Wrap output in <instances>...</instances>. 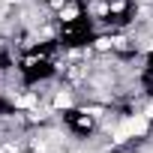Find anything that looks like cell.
<instances>
[{
	"mask_svg": "<svg viewBox=\"0 0 153 153\" xmlns=\"http://www.w3.org/2000/svg\"><path fill=\"white\" fill-rule=\"evenodd\" d=\"M147 117H153V105H150V108H147Z\"/></svg>",
	"mask_w": 153,
	"mask_h": 153,
	"instance_id": "4",
	"label": "cell"
},
{
	"mask_svg": "<svg viewBox=\"0 0 153 153\" xmlns=\"http://www.w3.org/2000/svg\"><path fill=\"white\" fill-rule=\"evenodd\" d=\"M126 126H129L132 135H144V132H147V114H135V117H129Z\"/></svg>",
	"mask_w": 153,
	"mask_h": 153,
	"instance_id": "1",
	"label": "cell"
},
{
	"mask_svg": "<svg viewBox=\"0 0 153 153\" xmlns=\"http://www.w3.org/2000/svg\"><path fill=\"white\" fill-rule=\"evenodd\" d=\"M54 105H57V108H66V105H69V96H66V93H60V96L54 99Z\"/></svg>",
	"mask_w": 153,
	"mask_h": 153,
	"instance_id": "3",
	"label": "cell"
},
{
	"mask_svg": "<svg viewBox=\"0 0 153 153\" xmlns=\"http://www.w3.org/2000/svg\"><path fill=\"white\" fill-rule=\"evenodd\" d=\"M129 135H132V132H129V126H126V123H123V126H120V129H117V135H114V141H117V144H120V141H126V138H129Z\"/></svg>",
	"mask_w": 153,
	"mask_h": 153,
	"instance_id": "2",
	"label": "cell"
},
{
	"mask_svg": "<svg viewBox=\"0 0 153 153\" xmlns=\"http://www.w3.org/2000/svg\"><path fill=\"white\" fill-rule=\"evenodd\" d=\"M0 153H3V150H0Z\"/></svg>",
	"mask_w": 153,
	"mask_h": 153,
	"instance_id": "5",
	"label": "cell"
}]
</instances>
